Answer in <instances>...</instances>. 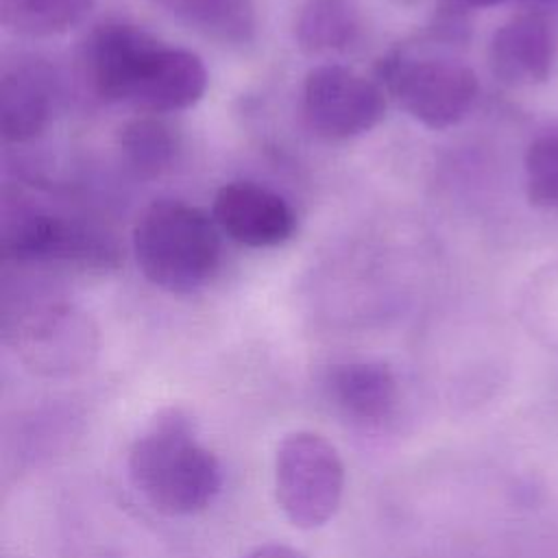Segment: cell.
Masks as SVG:
<instances>
[{
    "label": "cell",
    "instance_id": "6da1fadb",
    "mask_svg": "<svg viewBox=\"0 0 558 558\" xmlns=\"http://www.w3.org/2000/svg\"><path fill=\"white\" fill-rule=\"evenodd\" d=\"M129 477L159 512L187 517L205 510L222 488L218 458L196 438L190 414L179 408L157 412L129 449Z\"/></svg>",
    "mask_w": 558,
    "mask_h": 558
},
{
    "label": "cell",
    "instance_id": "7a4b0ae2",
    "mask_svg": "<svg viewBox=\"0 0 558 558\" xmlns=\"http://www.w3.org/2000/svg\"><path fill=\"white\" fill-rule=\"evenodd\" d=\"M220 251L216 220L183 201L150 203L133 227L137 268L166 292L187 294L203 288L218 270Z\"/></svg>",
    "mask_w": 558,
    "mask_h": 558
},
{
    "label": "cell",
    "instance_id": "3957f363",
    "mask_svg": "<svg viewBox=\"0 0 558 558\" xmlns=\"http://www.w3.org/2000/svg\"><path fill=\"white\" fill-rule=\"evenodd\" d=\"M0 253L13 262H57L85 270H111L120 264L118 242L100 227L7 190L0 201Z\"/></svg>",
    "mask_w": 558,
    "mask_h": 558
},
{
    "label": "cell",
    "instance_id": "277c9868",
    "mask_svg": "<svg viewBox=\"0 0 558 558\" xmlns=\"http://www.w3.org/2000/svg\"><path fill=\"white\" fill-rule=\"evenodd\" d=\"M4 336L26 368L41 377H72L98 355V327L74 303L31 296L4 310Z\"/></svg>",
    "mask_w": 558,
    "mask_h": 558
},
{
    "label": "cell",
    "instance_id": "5b68a950",
    "mask_svg": "<svg viewBox=\"0 0 558 558\" xmlns=\"http://www.w3.org/2000/svg\"><path fill=\"white\" fill-rule=\"evenodd\" d=\"M344 493V464L336 447L316 432L288 434L275 453V495L286 519L314 530L338 510Z\"/></svg>",
    "mask_w": 558,
    "mask_h": 558
},
{
    "label": "cell",
    "instance_id": "8992f818",
    "mask_svg": "<svg viewBox=\"0 0 558 558\" xmlns=\"http://www.w3.org/2000/svg\"><path fill=\"white\" fill-rule=\"evenodd\" d=\"M377 74L395 100L434 131L460 124L480 94L475 72L453 59H416L395 50L379 61Z\"/></svg>",
    "mask_w": 558,
    "mask_h": 558
},
{
    "label": "cell",
    "instance_id": "52a82bcc",
    "mask_svg": "<svg viewBox=\"0 0 558 558\" xmlns=\"http://www.w3.org/2000/svg\"><path fill=\"white\" fill-rule=\"evenodd\" d=\"M386 113L379 83L340 65L323 63L303 81V116L325 140H351L375 129Z\"/></svg>",
    "mask_w": 558,
    "mask_h": 558
},
{
    "label": "cell",
    "instance_id": "ba28073f",
    "mask_svg": "<svg viewBox=\"0 0 558 558\" xmlns=\"http://www.w3.org/2000/svg\"><path fill=\"white\" fill-rule=\"evenodd\" d=\"M207 81V68L198 54L155 39L137 57L120 102L153 116L174 113L196 105Z\"/></svg>",
    "mask_w": 558,
    "mask_h": 558
},
{
    "label": "cell",
    "instance_id": "9c48e42d",
    "mask_svg": "<svg viewBox=\"0 0 558 558\" xmlns=\"http://www.w3.org/2000/svg\"><path fill=\"white\" fill-rule=\"evenodd\" d=\"M556 57L558 26L541 7L512 15L493 33L488 44L490 72L514 87L547 81Z\"/></svg>",
    "mask_w": 558,
    "mask_h": 558
},
{
    "label": "cell",
    "instance_id": "30bf717a",
    "mask_svg": "<svg viewBox=\"0 0 558 558\" xmlns=\"http://www.w3.org/2000/svg\"><path fill=\"white\" fill-rule=\"evenodd\" d=\"M211 214L220 231L251 248L279 246L296 229L290 203L275 190L253 181L225 183L214 196Z\"/></svg>",
    "mask_w": 558,
    "mask_h": 558
},
{
    "label": "cell",
    "instance_id": "8fae6325",
    "mask_svg": "<svg viewBox=\"0 0 558 558\" xmlns=\"http://www.w3.org/2000/svg\"><path fill=\"white\" fill-rule=\"evenodd\" d=\"M155 41L142 26L107 17L89 28L81 44V74L89 92L105 102H120L137 57Z\"/></svg>",
    "mask_w": 558,
    "mask_h": 558
},
{
    "label": "cell",
    "instance_id": "7c38bea8",
    "mask_svg": "<svg viewBox=\"0 0 558 558\" xmlns=\"http://www.w3.org/2000/svg\"><path fill=\"white\" fill-rule=\"evenodd\" d=\"M57 100L52 70L39 59H20L0 74V135L7 144L39 137L50 124Z\"/></svg>",
    "mask_w": 558,
    "mask_h": 558
},
{
    "label": "cell",
    "instance_id": "4fadbf2b",
    "mask_svg": "<svg viewBox=\"0 0 558 558\" xmlns=\"http://www.w3.org/2000/svg\"><path fill=\"white\" fill-rule=\"evenodd\" d=\"M325 384L333 405L355 421H381L397 403L395 373L388 364L377 360H351L333 364Z\"/></svg>",
    "mask_w": 558,
    "mask_h": 558
},
{
    "label": "cell",
    "instance_id": "5bb4252c",
    "mask_svg": "<svg viewBox=\"0 0 558 558\" xmlns=\"http://www.w3.org/2000/svg\"><path fill=\"white\" fill-rule=\"evenodd\" d=\"M163 13L222 46L242 48L257 37L255 0H153Z\"/></svg>",
    "mask_w": 558,
    "mask_h": 558
},
{
    "label": "cell",
    "instance_id": "9a60e30c",
    "mask_svg": "<svg viewBox=\"0 0 558 558\" xmlns=\"http://www.w3.org/2000/svg\"><path fill=\"white\" fill-rule=\"evenodd\" d=\"M362 31L355 0H305L296 13L294 41L305 54L344 52L360 41Z\"/></svg>",
    "mask_w": 558,
    "mask_h": 558
},
{
    "label": "cell",
    "instance_id": "2e32d148",
    "mask_svg": "<svg viewBox=\"0 0 558 558\" xmlns=\"http://www.w3.org/2000/svg\"><path fill=\"white\" fill-rule=\"evenodd\" d=\"M118 148L137 177L155 179L172 168L179 153V135L161 118L144 113L120 126Z\"/></svg>",
    "mask_w": 558,
    "mask_h": 558
},
{
    "label": "cell",
    "instance_id": "e0dca14e",
    "mask_svg": "<svg viewBox=\"0 0 558 558\" xmlns=\"http://www.w3.org/2000/svg\"><path fill=\"white\" fill-rule=\"evenodd\" d=\"M94 4L96 0H0V24L17 37H57L78 26Z\"/></svg>",
    "mask_w": 558,
    "mask_h": 558
},
{
    "label": "cell",
    "instance_id": "ac0fdd59",
    "mask_svg": "<svg viewBox=\"0 0 558 558\" xmlns=\"http://www.w3.org/2000/svg\"><path fill=\"white\" fill-rule=\"evenodd\" d=\"M525 196L538 209H558V129L536 135L523 159Z\"/></svg>",
    "mask_w": 558,
    "mask_h": 558
},
{
    "label": "cell",
    "instance_id": "d6986e66",
    "mask_svg": "<svg viewBox=\"0 0 558 558\" xmlns=\"http://www.w3.org/2000/svg\"><path fill=\"white\" fill-rule=\"evenodd\" d=\"M244 558H307V556L296 547H290L283 543H266L251 549Z\"/></svg>",
    "mask_w": 558,
    "mask_h": 558
},
{
    "label": "cell",
    "instance_id": "ffe728a7",
    "mask_svg": "<svg viewBox=\"0 0 558 558\" xmlns=\"http://www.w3.org/2000/svg\"><path fill=\"white\" fill-rule=\"evenodd\" d=\"M453 2H458L464 9H484V7H495V4L510 2V0H453ZM532 2H536V0H532Z\"/></svg>",
    "mask_w": 558,
    "mask_h": 558
}]
</instances>
